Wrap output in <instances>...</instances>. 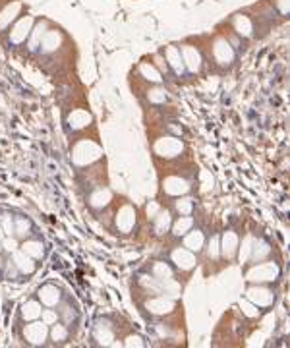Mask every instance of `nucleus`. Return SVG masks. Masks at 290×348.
<instances>
[{
  "instance_id": "obj_36",
  "label": "nucleus",
  "mask_w": 290,
  "mask_h": 348,
  "mask_svg": "<svg viewBox=\"0 0 290 348\" xmlns=\"http://www.w3.org/2000/svg\"><path fill=\"white\" fill-rule=\"evenodd\" d=\"M0 251H2V248H0Z\"/></svg>"
},
{
  "instance_id": "obj_11",
  "label": "nucleus",
  "mask_w": 290,
  "mask_h": 348,
  "mask_svg": "<svg viewBox=\"0 0 290 348\" xmlns=\"http://www.w3.org/2000/svg\"><path fill=\"white\" fill-rule=\"evenodd\" d=\"M203 244H205V238L200 230H191L186 240H184V246L189 249V251H200L203 248Z\"/></svg>"
},
{
  "instance_id": "obj_34",
  "label": "nucleus",
  "mask_w": 290,
  "mask_h": 348,
  "mask_svg": "<svg viewBox=\"0 0 290 348\" xmlns=\"http://www.w3.org/2000/svg\"><path fill=\"white\" fill-rule=\"evenodd\" d=\"M278 8H280V12L282 14L288 12V0H278Z\"/></svg>"
},
{
  "instance_id": "obj_4",
  "label": "nucleus",
  "mask_w": 290,
  "mask_h": 348,
  "mask_svg": "<svg viewBox=\"0 0 290 348\" xmlns=\"http://www.w3.org/2000/svg\"><path fill=\"white\" fill-rule=\"evenodd\" d=\"M213 56L219 64H228L234 60V50H232V47H230L228 41L219 39L213 47Z\"/></svg>"
},
{
  "instance_id": "obj_22",
  "label": "nucleus",
  "mask_w": 290,
  "mask_h": 348,
  "mask_svg": "<svg viewBox=\"0 0 290 348\" xmlns=\"http://www.w3.org/2000/svg\"><path fill=\"white\" fill-rule=\"evenodd\" d=\"M45 29H47V25L45 24H39L35 29H33V35H31V41H29V49H37L39 45H41V39L45 35Z\"/></svg>"
},
{
  "instance_id": "obj_19",
  "label": "nucleus",
  "mask_w": 290,
  "mask_h": 348,
  "mask_svg": "<svg viewBox=\"0 0 290 348\" xmlns=\"http://www.w3.org/2000/svg\"><path fill=\"white\" fill-rule=\"evenodd\" d=\"M18 10H20V4H18V2H14L12 6H8L4 12L0 14V27H6V25L10 24L14 18H16Z\"/></svg>"
},
{
  "instance_id": "obj_29",
  "label": "nucleus",
  "mask_w": 290,
  "mask_h": 348,
  "mask_svg": "<svg viewBox=\"0 0 290 348\" xmlns=\"http://www.w3.org/2000/svg\"><path fill=\"white\" fill-rule=\"evenodd\" d=\"M176 211L180 215H188L191 211V201L189 199H182V201H176Z\"/></svg>"
},
{
  "instance_id": "obj_12",
  "label": "nucleus",
  "mask_w": 290,
  "mask_h": 348,
  "mask_svg": "<svg viewBox=\"0 0 290 348\" xmlns=\"http://www.w3.org/2000/svg\"><path fill=\"white\" fill-rule=\"evenodd\" d=\"M60 45V35L56 31H45V35L41 39V47H43V52H52Z\"/></svg>"
},
{
  "instance_id": "obj_25",
  "label": "nucleus",
  "mask_w": 290,
  "mask_h": 348,
  "mask_svg": "<svg viewBox=\"0 0 290 348\" xmlns=\"http://www.w3.org/2000/svg\"><path fill=\"white\" fill-rule=\"evenodd\" d=\"M269 251H271V249H269V246H267V244H263V242H255V244H253V248H252V257L253 259H261V257H263V255H267V253H269Z\"/></svg>"
},
{
  "instance_id": "obj_2",
  "label": "nucleus",
  "mask_w": 290,
  "mask_h": 348,
  "mask_svg": "<svg viewBox=\"0 0 290 348\" xmlns=\"http://www.w3.org/2000/svg\"><path fill=\"white\" fill-rule=\"evenodd\" d=\"M180 54H182L184 66L188 68L191 74H196L202 68V56H200L198 49H194V47H180Z\"/></svg>"
},
{
  "instance_id": "obj_8",
  "label": "nucleus",
  "mask_w": 290,
  "mask_h": 348,
  "mask_svg": "<svg viewBox=\"0 0 290 348\" xmlns=\"http://www.w3.org/2000/svg\"><path fill=\"white\" fill-rule=\"evenodd\" d=\"M39 298H41V302H43L45 306H56L58 300H60V290H58L56 286L47 285L39 290Z\"/></svg>"
},
{
  "instance_id": "obj_6",
  "label": "nucleus",
  "mask_w": 290,
  "mask_h": 348,
  "mask_svg": "<svg viewBox=\"0 0 290 348\" xmlns=\"http://www.w3.org/2000/svg\"><path fill=\"white\" fill-rule=\"evenodd\" d=\"M172 261L176 263L180 269H191L196 265V255L194 251H189L188 248H178L172 251Z\"/></svg>"
},
{
  "instance_id": "obj_32",
  "label": "nucleus",
  "mask_w": 290,
  "mask_h": 348,
  "mask_svg": "<svg viewBox=\"0 0 290 348\" xmlns=\"http://www.w3.org/2000/svg\"><path fill=\"white\" fill-rule=\"evenodd\" d=\"M4 249H8V251H16V249H18V242H16V238H6V240H4Z\"/></svg>"
},
{
  "instance_id": "obj_31",
  "label": "nucleus",
  "mask_w": 290,
  "mask_h": 348,
  "mask_svg": "<svg viewBox=\"0 0 290 348\" xmlns=\"http://www.w3.org/2000/svg\"><path fill=\"white\" fill-rule=\"evenodd\" d=\"M41 317H43V323L51 325L52 321H56V313L54 311H41Z\"/></svg>"
},
{
  "instance_id": "obj_17",
  "label": "nucleus",
  "mask_w": 290,
  "mask_h": 348,
  "mask_svg": "<svg viewBox=\"0 0 290 348\" xmlns=\"http://www.w3.org/2000/svg\"><path fill=\"white\" fill-rule=\"evenodd\" d=\"M166 184L168 186L164 188L166 190V194H184V192H188V186H186V182L184 180H180V178H168L166 180Z\"/></svg>"
},
{
  "instance_id": "obj_7",
  "label": "nucleus",
  "mask_w": 290,
  "mask_h": 348,
  "mask_svg": "<svg viewBox=\"0 0 290 348\" xmlns=\"http://www.w3.org/2000/svg\"><path fill=\"white\" fill-rule=\"evenodd\" d=\"M273 277H275V267H273V263H267V265L257 263V267L248 275L250 281H271Z\"/></svg>"
},
{
  "instance_id": "obj_26",
  "label": "nucleus",
  "mask_w": 290,
  "mask_h": 348,
  "mask_svg": "<svg viewBox=\"0 0 290 348\" xmlns=\"http://www.w3.org/2000/svg\"><path fill=\"white\" fill-rule=\"evenodd\" d=\"M87 120H89V114H87V112H83V111L72 112V116H70V122H76L74 126H77V128L85 126V124H87Z\"/></svg>"
},
{
  "instance_id": "obj_20",
  "label": "nucleus",
  "mask_w": 290,
  "mask_h": 348,
  "mask_svg": "<svg viewBox=\"0 0 290 348\" xmlns=\"http://www.w3.org/2000/svg\"><path fill=\"white\" fill-rule=\"evenodd\" d=\"M153 273H155L157 279H161V281L172 279V269H170L168 265H164V263H155V265H153Z\"/></svg>"
},
{
  "instance_id": "obj_33",
  "label": "nucleus",
  "mask_w": 290,
  "mask_h": 348,
  "mask_svg": "<svg viewBox=\"0 0 290 348\" xmlns=\"http://www.w3.org/2000/svg\"><path fill=\"white\" fill-rule=\"evenodd\" d=\"M217 253H219V244H217V238L213 240V248L209 246V255L211 257H217Z\"/></svg>"
},
{
  "instance_id": "obj_21",
  "label": "nucleus",
  "mask_w": 290,
  "mask_h": 348,
  "mask_svg": "<svg viewBox=\"0 0 290 348\" xmlns=\"http://www.w3.org/2000/svg\"><path fill=\"white\" fill-rule=\"evenodd\" d=\"M155 219V228H157V232L161 234V232H166V228L170 226V217H168V213H159L157 217H153Z\"/></svg>"
},
{
  "instance_id": "obj_35",
  "label": "nucleus",
  "mask_w": 290,
  "mask_h": 348,
  "mask_svg": "<svg viewBox=\"0 0 290 348\" xmlns=\"http://www.w3.org/2000/svg\"><path fill=\"white\" fill-rule=\"evenodd\" d=\"M2 236H4V230H2V226H0V240H2Z\"/></svg>"
},
{
  "instance_id": "obj_27",
  "label": "nucleus",
  "mask_w": 290,
  "mask_h": 348,
  "mask_svg": "<svg viewBox=\"0 0 290 348\" xmlns=\"http://www.w3.org/2000/svg\"><path fill=\"white\" fill-rule=\"evenodd\" d=\"M51 335L56 342H62V340H66V336H68V329H66L64 325H54L52 331H51Z\"/></svg>"
},
{
  "instance_id": "obj_23",
  "label": "nucleus",
  "mask_w": 290,
  "mask_h": 348,
  "mask_svg": "<svg viewBox=\"0 0 290 348\" xmlns=\"http://www.w3.org/2000/svg\"><path fill=\"white\" fill-rule=\"evenodd\" d=\"M191 224H194V221H191L189 217H180L176 223H174V228H172V230H174V234L182 236V234H186V230H188Z\"/></svg>"
},
{
  "instance_id": "obj_24",
  "label": "nucleus",
  "mask_w": 290,
  "mask_h": 348,
  "mask_svg": "<svg viewBox=\"0 0 290 348\" xmlns=\"http://www.w3.org/2000/svg\"><path fill=\"white\" fill-rule=\"evenodd\" d=\"M14 232H18V236L26 238L29 232H31V223L27 221V219H18L16 221V228H14Z\"/></svg>"
},
{
  "instance_id": "obj_13",
  "label": "nucleus",
  "mask_w": 290,
  "mask_h": 348,
  "mask_svg": "<svg viewBox=\"0 0 290 348\" xmlns=\"http://www.w3.org/2000/svg\"><path fill=\"white\" fill-rule=\"evenodd\" d=\"M236 246H238V238L234 236L232 232H227L225 238H223V255L227 259H230L234 255V251H236Z\"/></svg>"
},
{
  "instance_id": "obj_15",
  "label": "nucleus",
  "mask_w": 290,
  "mask_h": 348,
  "mask_svg": "<svg viewBox=\"0 0 290 348\" xmlns=\"http://www.w3.org/2000/svg\"><path fill=\"white\" fill-rule=\"evenodd\" d=\"M234 27H236V31H238L240 35H244V37H248V35H252V22H250V18L248 16H236L234 18Z\"/></svg>"
},
{
  "instance_id": "obj_18",
  "label": "nucleus",
  "mask_w": 290,
  "mask_h": 348,
  "mask_svg": "<svg viewBox=\"0 0 290 348\" xmlns=\"http://www.w3.org/2000/svg\"><path fill=\"white\" fill-rule=\"evenodd\" d=\"M139 72L143 74V77L145 79H151V81H155V83H159L163 77H161V72L153 66V64H141L139 66Z\"/></svg>"
},
{
  "instance_id": "obj_14",
  "label": "nucleus",
  "mask_w": 290,
  "mask_h": 348,
  "mask_svg": "<svg viewBox=\"0 0 290 348\" xmlns=\"http://www.w3.org/2000/svg\"><path fill=\"white\" fill-rule=\"evenodd\" d=\"M41 311H43L41 304L31 300V302H27L26 306H24V310H22V315L26 317L27 321H35L37 317H41Z\"/></svg>"
},
{
  "instance_id": "obj_30",
  "label": "nucleus",
  "mask_w": 290,
  "mask_h": 348,
  "mask_svg": "<svg viewBox=\"0 0 290 348\" xmlns=\"http://www.w3.org/2000/svg\"><path fill=\"white\" fill-rule=\"evenodd\" d=\"M149 99H151L153 103H163V101L166 99V95H164L163 89H153L151 93H149Z\"/></svg>"
},
{
  "instance_id": "obj_1",
  "label": "nucleus",
  "mask_w": 290,
  "mask_h": 348,
  "mask_svg": "<svg viewBox=\"0 0 290 348\" xmlns=\"http://www.w3.org/2000/svg\"><path fill=\"white\" fill-rule=\"evenodd\" d=\"M47 335H49L47 323H29L26 325V331H24V336L29 344H43Z\"/></svg>"
},
{
  "instance_id": "obj_28",
  "label": "nucleus",
  "mask_w": 290,
  "mask_h": 348,
  "mask_svg": "<svg viewBox=\"0 0 290 348\" xmlns=\"http://www.w3.org/2000/svg\"><path fill=\"white\" fill-rule=\"evenodd\" d=\"M0 223H2V230H4V234H14V223L8 215H2V217H0Z\"/></svg>"
},
{
  "instance_id": "obj_9",
  "label": "nucleus",
  "mask_w": 290,
  "mask_h": 348,
  "mask_svg": "<svg viewBox=\"0 0 290 348\" xmlns=\"http://www.w3.org/2000/svg\"><path fill=\"white\" fill-rule=\"evenodd\" d=\"M248 296H250V300H253L255 306H269L273 302V294L265 288H253L248 292Z\"/></svg>"
},
{
  "instance_id": "obj_16",
  "label": "nucleus",
  "mask_w": 290,
  "mask_h": 348,
  "mask_svg": "<svg viewBox=\"0 0 290 348\" xmlns=\"http://www.w3.org/2000/svg\"><path fill=\"white\" fill-rule=\"evenodd\" d=\"M22 249L26 251L29 257H33V259H39V257L43 255V246H41V242H35V240H27V242H24Z\"/></svg>"
},
{
  "instance_id": "obj_3",
  "label": "nucleus",
  "mask_w": 290,
  "mask_h": 348,
  "mask_svg": "<svg viewBox=\"0 0 290 348\" xmlns=\"http://www.w3.org/2000/svg\"><path fill=\"white\" fill-rule=\"evenodd\" d=\"M31 25H33V20L27 16V18H22L16 27H14L12 31H10V41H12L14 45H20V43H24L26 37L31 33Z\"/></svg>"
},
{
  "instance_id": "obj_5",
  "label": "nucleus",
  "mask_w": 290,
  "mask_h": 348,
  "mask_svg": "<svg viewBox=\"0 0 290 348\" xmlns=\"http://www.w3.org/2000/svg\"><path fill=\"white\" fill-rule=\"evenodd\" d=\"M14 253V259L12 263L16 265V269L20 271V273H26V275H31L33 271H35V263H33V257H29L26 251L22 249H16V251H12Z\"/></svg>"
},
{
  "instance_id": "obj_10",
  "label": "nucleus",
  "mask_w": 290,
  "mask_h": 348,
  "mask_svg": "<svg viewBox=\"0 0 290 348\" xmlns=\"http://www.w3.org/2000/svg\"><path fill=\"white\" fill-rule=\"evenodd\" d=\"M166 60H168V64L172 66V70H174L176 74H182V72H184V62H182L180 49H176V47H168V49H166Z\"/></svg>"
}]
</instances>
